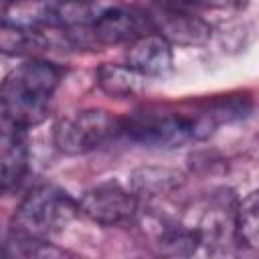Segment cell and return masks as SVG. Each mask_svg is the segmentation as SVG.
<instances>
[{"label": "cell", "instance_id": "obj_1", "mask_svg": "<svg viewBox=\"0 0 259 259\" xmlns=\"http://www.w3.org/2000/svg\"><path fill=\"white\" fill-rule=\"evenodd\" d=\"M61 77L63 69L45 59H28L10 69L0 83V109L4 119L22 132L42 123Z\"/></svg>", "mask_w": 259, "mask_h": 259}, {"label": "cell", "instance_id": "obj_2", "mask_svg": "<svg viewBox=\"0 0 259 259\" xmlns=\"http://www.w3.org/2000/svg\"><path fill=\"white\" fill-rule=\"evenodd\" d=\"M217 123L204 111L178 113L166 109H140L121 119V136L146 148L172 150L194 140H204L214 132Z\"/></svg>", "mask_w": 259, "mask_h": 259}, {"label": "cell", "instance_id": "obj_3", "mask_svg": "<svg viewBox=\"0 0 259 259\" xmlns=\"http://www.w3.org/2000/svg\"><path fill=\"white\" fill-rule=\"evenodd\" d=\"M79 214V202L55 184L30 188L14 208L10 227L36 239L63 233Z\"/></svg>", "mask_w": 259, "mask_h": 259}, {"label": "cell", "instance_id": "obj_4", "mask_svg": "<svg viewBox=\"0 0 259 259\" xmlns=\"http://www.w3.org/2000/svg\"><path fill=\"white\" fill-rule=\"evenodd\" d=\"M121 136V119L97 107L61 115L53 125V144L61 154L81 156L95 152Z\"/></svg>", "mask_w": 259, "mask_h": 259}, {"label": "cell", "instance_id": "obj_5", "mask_svg": "<svg viewBox=\"0 0 259 259\" xmlns=\"http://www.w3.org/2000/svg\"><path fill=\"white\" fill-rule=\"evenodd\" d=\"M79 202V212L103 227H125L140 212V198L115 182H103L89 188Z\"/></svg>", "mask_w": 259, "mask_h": 259}, {"label": "cell", "instance_id": "obj_6", "mask_svg": "<svg viewBox=\"0 0 259 259\" xmlns=\"http://www.w3.org/2000/svg\"><path fill=\"white\" fill-rule=\"evenodd\" d=\"M148 30H154L148 12L125 6H113L99 10V14L87 26V38L91 47L127 45Z\"/></svg>", "mask_w": 259, "mask_h": 259}, {"label": "cell", "instance_id": "obj_7", "mask_svg": "<svg viewBox=\"0 0 259 259\" xmlns=\"http://www.w3.org/2000/svg\"><path fill=\"white\" fill-rule=\"evenodd\" d=\"M152 28L162 34L170 45L202 47L212 38V26L190 10L156 8L150 12Z\"/></svg>", "mask_w": 259, "mask_h": 259}, {"label": "cell", "instance_id": "obj_8", "mask_svg": "<svg viewBox=\"0 0 259 259\" xmlns=\"http://www.w3.org/2000/svg\"><path fill=\"white\" fill-rule=\"evenodd\" d=\"M172 63H174L172 45L156 30H148L138 38H134L132 42H127L125 65L144 79L166 75L172 69Z\"/></svg>", "mask_w": 259, "mask_h": 259}, {"label": "cell", "instance_id": "obj_9", "mask_svg": "<svg viewBox=\"0 0 259 259\" xmlns=\"http://www.w3.org/2000/svg\"><path fill=\"white\" fill-rule=\"evenodd\" d=\"M28 146L22 130L10 125V130H0V192L14 190L28 172Z\"/></svg>", "mask_w": 259, "mask_h": 259}, {"label": "cell", "instance_id": "obj_10", "mask_svg": "<svg viewBox=\"0 0 259 259\" xmlns=\"http://www.w3.org/2000/svg\"><path fill=\"white\" fill-rule=\"evenodd\" d=\"M184 182L182 172L168 166H142L130 176L132 192L140 196H164L178 190Z\"/></svg>", "mask_w": 259, "mask_h": 259}, {"label": "cell", "instance_id": "obj_11", "mask_svg": "<svg viewBox=\"0 0 259 259\" xmlns=\"http://www.w3.org/2000/svg\"><path fill=\"white\" fill-rule=\"evenodd\" d=\"M65 249L49 243V239H36L16 229H0V259L16 257H63Z\"/></svg>", "mask_w": 259, "mask_h": 259}, {"label": "cell", "instance_id": "obj_12", "mask_svg": "<svg viewBox=\"0 0 259 259\" xmlns=\"http://www.w3.org/2000/svg\"><path fill=\"white\" fill-rule=\"evenodd\" d=\"M142 75H138L134 69H130L125 63H105L97 69V85L99 89L115 99H125L136 95L142 89Z\"/></svg>", "mask_w": 259, "mask_h": 259}, {"label": "cell", "instance_id": "obj_13", "mask_svg": "<svg viewBox=\"0 0 259 259\" xmlns=\"http://www.w3.org/2000/svg\"><path fill=\"white\" fill-rule=\"evenodd\" d=\"M233 239L245 247L255 251L259 247V200L257 192H249L243 200L237 202L233 212Z\"/></svg>", "mask_w": 259, "mask_h": 259}, {"label": "cell", "instance_id": "obj_14", "mask_svg": "<svg viewBox=\"0 0 259 259\" xmlns=\"http://www.w3.org/2000/svg\"><path fill=\"white\" fill-rule=\"evenodd\" d=\"M40 45L42 40L36 30H30L10 20H0V55H8V57L26 55L28 51Z\"/></svg>", "mask_w": 259, "mask_h": 259}, {"label": "cell", "instance_id": "obj_15", "mask_svg": "<svg viewBox=\"0 0 259 259\" xmlns=\"http://www.w3.org/2000/svg\"><path fill=\"white\" fill-rule=\"evenodd\" d=\"M198 245L200 237L196 229H184L180 225L164 229L158 237V247L166 255H192Z\"/></svg>", "mask_w": 259, "mask_h": 259}, {"label": "cell", "instance_id": "obj_16", "mask_svg": "<svg viewBox=\"0 0 259 259\" xmlns=\"http://www.w3.org/2000/svg\"><path fill=\"white\" fill-rule=\"evenodd\" d=\"M156 8H174V10H194V8H210V10H243L249 0H150Z\"/></svg>", "mask_w": 259, "mask_h": 259}]
</instances>
